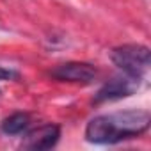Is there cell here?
<instances>
[{
	"label": "cell",
	"instance_id": "cell-1",
	"mask_svg": "<svg viewBox=\"0 0 151 151\" xmlns=\"http://www.w3.org/2000/svg\"><path fill=\"white\" fill-rule=\"evenodd\" d=\"M151 116L147 110L128 109L93 117L86 126V140L93 144H117L135 139L149 130Z\"/></svg>",
	"mask_w": 151,
	"mask_h": 151
},
{
	"label": "cell",
	"instance_id": "cell-2",
	"mask_svg": "<svg viewBox=\"0 0 151 151\" xmlns=\"http://www.w3.org/2000/svg\"><path fill=\"white\" fill-rule=\"evenodd\" d=\"M110 59L123 75L137 80H142L149 69V48L146 45H121L112 50Z\"/></svg>",
	"mask_w": 151,
	"mask_h": 151
},
{
	"label": "cell",
	"instance_id": "cell-3",
	"mask_svg": "<svg viewBox=\"0 0 151 151\" xmlns=\"http://www.w3.org/2000/svg\"><path fill=\"white\" fill-rule=\"evenodd\" d=\"M52 77L59 82H73V84H93L98 77V69L89 62L71 60L59 64L52 69Z\"/></svg>",
	"mask_w": 151,
	"mask_h": 151
},
{
	"label": "cell",
	"instance_id": "cell-4",
	"mask_svg": "<svg viewBox=\"0 0 151 151\" xmlns=\"http://www.w3.org/2000/svg\"><path fill=\"white\" fill-rule=\"evenodd\" d=\"M140 87V80L137 78H132V77H126V75H119V77H114L112 80L105 82L100 91L96 93L94 96V103L100 105V103H107V101H114V100H121V98H126V96H132L137 89Z\"/></svg>",
	"mask_w": 151,
	"mask_h": 151
},
{
	"label": "cell",
	"instance_id": "cell-5",
	"mask_svg": "<svg viewBox=\"0 0 151 151\" xmlns=\"http://www.w3.org/2000/svg\"><path fill=\"white\" fill-rule=\"evenodd\" d=\"M59 139H60V126L48 123L27 132L22 147L30 151H45V149H52L59 142Z\"/></svg>",
	"mask_w": 151,
	"mask_h": 151
},
{
	"label": "cell",
	"instance_id": "cell-6",
	"mask_svg": "<svg viewBox=\"0 0 151 151\" xmlns=\"http://www.w3.org/2000/svg\"><path fill=\"white\" fill-rule=\"evenodd\" d=\"M29 128H30V116L27 112H14L0 123V130L6 135H20L25 133Z\"/></svg>",
	"mask_w": 151,
	"mask_h": 151
},
{
	"label": "cell",
	"instance_id": "cell-7",
	"mask_svg": "<svg viewBox=\"0 0 151 151\" xmlns=\"http://www.w3.org/2000/svg\"><path fill=\"white\" fill-rule=\"evenodd\" d=\"M20 78V73L14 69H7L4 66H0V80H16Z\"/></svg>",
	"mask_w": 151,
	"mask_h": 151
}]
</instances>
